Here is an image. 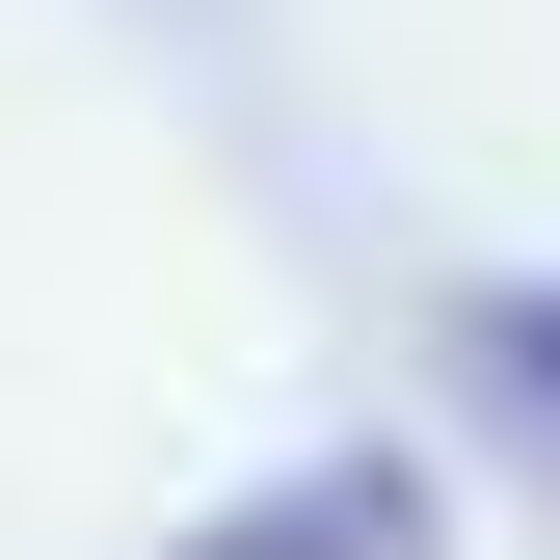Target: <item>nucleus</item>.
I'll use <instances>...</instances> for the list:
<instances>
[{
    "mask_svg": "<svg viewBox=\"0 0 560 560\" xmlns=\"http://www.w3.org/2000/svg\"><path fill=\"white\" fill-rule=\"evenodd\" d=\"M428 454H294V480H241L214 534H161V560H428Z\"/></svg>",
    "mask_w": 560,
    "mask_h": 560,
    "instance_id": "nucleus-1",
    "label": "nucleus"
},
{
    "mask_svg": "<svg viewBox=\"0 0 560 560\" xmlns=\"http://www.w3.org/2000/svg\"><path fill=\"white\" fill-rule=\"evenodd\" d=\"M454 400L560 454V294H454Z\"/></svg>",
    "mask_w": 560,
    "mask_h": 560,
    "instance_id": "nucleus-2",
    "label": "nucleus"
}]
</instances>
